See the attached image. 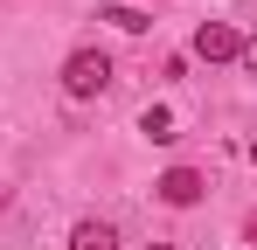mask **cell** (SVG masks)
I'll return each mask as SVG.
<instances>
[{"label":"cell","instance_id":"6da1fadb","mask_svg":"<svg viewBox=\"0 0 257 250\" xmlns=\"http://www.w3.org/2000/svg\"><path fill=\"white\" fill-rule=\"evenodd\" d=\"M111 83V56L104 49H70V63H63V90L70 97H97Z\"/></svg>","mask_w":257,"mask_h":250},{"label":"cell","instance_id":"7a4b0ae2","mask_svg":"<svg viewBox=\"0 0 257 250\" xmlns=\"http://www.w3.org/2000/svg\"><path fill=\"white\" fill-rule=\"evenodd\" d=\"M153 195H160V202H167V208H195V202H202V195H209V181H202L195 167H167V174L153 181Z\"/></svg>","mask_w":257,"mask_h":250},{"label":"cell","instance_id":"3957f363","mask_svg":"<svg viewBox=\"0 0 257 250\" xmlns=\"http://www.w3.org/2000/svg\"><path fill=\"white\" fill-rule=\"evenodd\" d=\"M188 49H195V56H202V63H236V49H243V35H236V28H229V21H202V28H195V42H188Z\"/></svg>","mask_w":257,"mask_h":250},{"label":"cell","instance_id":"277c9868","mask_svg":"<svg viewBox=\"0 0 257 250\" xmlns=\"http://www.w3.org/2000/svg\"><path fill=\"white\" fill-rule=\"evenodd\" d=\"M97 21H111L118 35H146V28H153V14H146V7H125V0H111V7H97Z\"/></svg>","mask_w":257,"mask_h":250},{"label":"cell","instance_id":"5b68a950","mask_svg":"<svg viewBox=\"0 0 257 250\" xmlns=\"http://www.w3.org/2000/svg\"><path fill=\"white\" fill-rule=\"evenodd\" d=\"M70 250H118V229L111 222H77L70 229Z\"/></svg>","mask_w":257,"mask_h":250},{"label":"cell","instance_id":"8992f818","mask_svg":"<svg viewBox=\"0 0 257 250\" xmlns=\"http://www.w3.org/2000/svg\"><path fill=\"white\" fill-rule=\"evenodd\" d=\"M139 132H146L153 146H167V139H181V132H174V111H167V104H146V118H139Z\"/></svg>","mask_w":257,"mask_h":250},{"label":"cell","instance_id":"52a82bcc","mask_svg":"<svg viewBox=\"0 0 257 250\" xmlns=\"http://www.w3.org/2000/svg\"><path fill=\"white\" fill-rule=\"evenodd\" d=\"M236 63H250V70H257V35L243 42V49H236Z\"/></svg>","mask_w":257,"mask_h":250},{"label":"cell","instance_id":"ba28073f","mask_svg":"<svg viewBox=\"0 0 257 250\" xmlns=\"http://www.w3.org/2000/svg\"><path fill=\"white\" fill-rule=\"evenodd\" d=\"M146 250H174V243H146Z\"/></svg>","mask_w":257,"mask_h":250},{"label":"cell","instance_id":"9c48e42d","mask_svg":"<svg viewBox=\"0 0 257 250\" xmlns=\"http://www.w3.org/2000/svg\"><path fill=\"white\" fill-rule=\"evenodd\" d=\"M250 160H257V139H250Z\"/></svg>","mask_w":257,"mask_h":250}]
</instances>
